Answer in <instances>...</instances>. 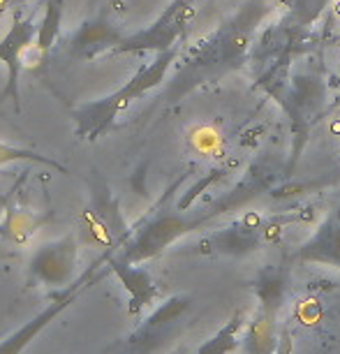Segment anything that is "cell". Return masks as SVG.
<instances>
[{
    "label": "cell",
    "instance_id": "6da1fadb",
    "mask_svg": "<svg viewBox=\"0 0 340 354\" xmlns=\"http://www.w3.org/2000/svg\"><path fill=\"white\" fill-rule=\"evenodd\" d=\"M97 264L100 262L93 264V269L88 273H84L82 278L75 280V283H72L61 297L51 299V301L46 304L37 315H32L30 319H26L21 326H17L15 331H10L8 336L0 340V354H23L26 350H28V347L35 343V338L39 336V333H42L58 315H61L65 308H70V306L77 301V297L86 290V287L97 283L100 280V276L95 273Z\"/></svg>",
    "mask_w": 340,
    "mask_h": 354
},
{
    "label": "cell",
    "instance_id": "7a4b0ae2",
    "mask_svg": "<svg viewBox=\"0 0 340 354\" xmlns=\"http://www.w3.org/2000/svg\"><path fill=\"white\" fill-rule=\"evenodd\" d=\"M79 245L75 236H61L56 241L44 243L30 257V276L46 287H68L72 285L77 271Z\"/></svg>",
    "mask_w": 340,
    "mask_h": 354
},
{
    "label": "cell",
    "instance_id": "3957f363",
    "mask_svg": "<svg viewBox=\"0 0 340 354\" xmlns=\"http://www.w3.org/2000/svg\"><path fill=\"white\" fill-rule=\"evenodd\" d=\"M39 26L32 17L17 15L15 21L0 37V65L8 70V84H5L3 97L15 102V109L21 111V91H19V75H21V56L32 42H37Z\"/></svg>",
    "mask_w": 340,
    "mask_h": 354
},
{
    "label": "cell",
    "instance_id": "277c9868",
    "mask_svg": "<svg viewBox=\"0 0 340 354\" xmlns=\"http://www.w3.org/2000/svg\"><path fill=\"white\" fill-rule=\"evenodd\" d=\"M106 264L111 266V271L121 278L123 287L130 292V313L132 315L155 299V285H153V280L149 278L146 271L135 269L130 262H123V259H116L111 255H106Z\"/></svg>",
    "mask_w": 340,
    "mask_h": 354
},
{
    "label": "cell",
    "instance_id": "5b68a950",
    "mask_svg": "<svg viewBox=\"0 0 340 354\" xmlns=\"http://www.w3.org/2000/svg\"><path fill=\"white\" fill-rule=\"evenodd\" d=\"M42 223L44 218H37L32 211L19 209V206H8V202H5V211L0 216V239L17 245H26Z\"/></svg>",
    "mask_w": 340,
    "mask_h": 354
},
{
    "label": "cell",
    "instance_id": "8992f818",
    "mask_svg": "<svg viewBox=\"0 0 340 354\" xmlns=\"http://www.w3.org/2000/svg\"><path fill=\"white\" fill-rule=\"evenodd\" d=\"M183 310H185V301H181V299H174V301L164 304L162 308L153 313V315L146 319L135 333H132V336L128 338V345L132 347V350H139L142 345L146 347L151 340L160 338V333H162L167 326L174 324V319L181 315Z\"/></svg>",
    "mask_w": 340,
    "mask_h": 354
},
{
    "label": "cell",
    "instance_id": "52a82bcc",
    "mask_svg": "<svg viewBox=\"0 0 340 354\" xmlns=\"http://www.w3.org/2000/svg\"><path fill=\"white\" fill-rule=\"evenodd\" d=\"M280 331L276 326V313L264 310L252 319L245 329V352L248 354H271L278 350Z\"/></svg>",
    "mask_w": 340,
    "mask_h": 354
},
{
    "label": "cell",
    "instance_id": "ba28073f",
    "mask_svg": "<svg viewBox=\"0 0 340 354\" xmlns=\"http://www.w3.org/2000/svg\"><path fill=\"white\" fill-rule=\"evenodd\" d=\"M17 162H35V165H44V167H51V169L61 171V174H68L65 165H61L58 160H53L49 156H42V153L32 151V149H23V146H15V144H8L0 139V169L10 165H17Z\"/></svg>",
    "mask_w": 340,
    "mask_h": 354
},
{
    "label": "cell",
    "instance_id": "9c48e42d",
    "mask_svg": "<svg viewBox=\"0 0 340 354\" xmlns=\"http://www.w3.org/2000/svg\"><path fill=\"white\" fill-rule=\"evenodd\" d=\"M245 329V322H243V315L241 313H236L234 317L227 322L223 329H220L216 336L211 340H206V343L199 347L197 354H232L236 350L238 345V333Z\"/></svg>",
    "mask_w": 340,
    "mask_h": 354
},
{
    "label": "cell",
    "instance_id": "30bf717a",
    "mask_svg": "<svg viewBox=\"0 0 340 354\" xmlns=\"http://www.w3.org/2000/svg\"><path fill=\"white\" fill-rule=\"evenodd\" d=\"M61 17H63V0H46V10L42 17V24H39L37 42H35V46L42 53L51 49L53 39H56L58 30H61Z\"/></svg>",
    "mask_w": 340,
    "mask_h": 354
},
{
    "label": "cell",
    "instance_id": "8fae6325",
    "mask_svg": "<svg viewBox=\"0 0 340 354\" xmlns=\"http://www.w3.org/2000/svg\"><path fill=\"white\" fill-rule=\"evenodd\" d=\"M5 202H8V199H0V216H3V211H5Z\"/></svg>",
    "mask_w": 340,
    "mask_h": 354
}]
</instances>
